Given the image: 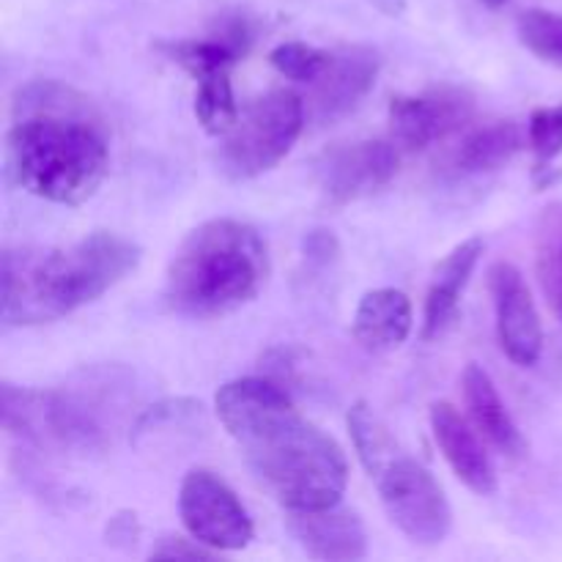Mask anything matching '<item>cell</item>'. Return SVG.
Masks as SVG:
<instances>
[{
  "label": "cell",
  "instance_id": "cell-1",
  "mask_svg": "<svg viewBox=\"0 0 562 562\" xmlns=\"http://www.w3.org/2000/svg\"><path fill=\"white\" fill-rule=\"evenodd\" d=\"M214 409L285 510H322L340 503L349 486L344 448L296 409L283 384L267 376L234 379L217 390Z\"/></svg>",
  "mask_w": 562,
  "mask_h": 562
},
{
  "label": "cell",
  "instance_id": "cell-2",
  "mask_svg": "<svg viewBox=\"0 0 562 562\" xmlns=\"http://www.w3.org/2000/svg\"><path fill=\"white\" fill-rule=\"evenodd\" d=\"M9 165L16 184L60 206L97 195L110 170L102 115L82 93L44 80L20 88L11 104Z\"/></svg>",
  "mask_w": 562,
  "mask_h": 562
},
{
  "label": "cell",
  "instance_id": "cell-3",
  "mask_svg": "<svg viewBox=\"0 0 562 562\" xmlns=\"http://www.w3.org/2000/svg\"><path fill=\"white\" fill-rule=\"evenodd\" d=\"M140 263V247L113 231H93L69 247L3 252V322L49 324L108 294Z\"/></svg>",
  "mask_w": 562,
  "mask_h": 562
},
{
  "label": "cell",
  "instance_id": "cell-4",
  "mask_svg": "<svg viewBox=\"0 0 562 562\" xmlns=\"http://www.w3.org/2000/svg\"><path fill=\"white\" fill-rule=\"evenodd\" d=\"M269 269V247L252 225L206 220L176 250L165 274V302L187 318L225 316L256 300Z\"/></svg>",
  "mask_w": 562,
  "mask_h": 562
},
{
  "label": "cell",
  "instance_id": "cell-5",
  "mask_svg": "<svg viewBox=\"0 0 562 562\" xmlns=\"http://www.w3.org/2000/svg\"><path fill=\"white\" fill-rule=\"evenodd\" d=\"M305 99L291 88H274L252 99L228 135H223L220 165L236 181L269 173L289 157L305 130Z\"/></svg>",
  "mask_w": 562,
  "mask_h": 562
},
{
  "label": "cell",
  "instance_id": "cell-6",
  "mask_svg": "<svg viewBox=\"0 0 562 562\" xmlns=\"http://www.w3.org/2000/svg\"><path fill=\"white\" fill-rule=\"evenodd\" d=\"M390 521L417 547H439L453 527V510L437 477L401 450L376 477Z\"/></svg>",
  "mask_w": 562,
  "mask_h": 562
},
{
  "label": "cell",
  "instance_id": "cell-7",
  "mask_svg": "<svg viewBox=\"0 0 562 562\" xmlns=\"http://www.w3.org/2000/svg\"><path fill=\"white\" fill-rule=\"evenodd\" d=\"M179 516L187 536L214 552H239L252 541V519L234 488L212 470H190L179 488Z\"/></svg>",
  "mask_w": 562,
  "mask_h": 562
},
{
  "label": "cell",
  "instance_id": "cell-8",
  "mask_svg": "<svg viewBox=\"0 0 562 562\" xmlns=\"http://www.w3.org/2000/svg\"><path fill=\"white\" fill-rule=\"evenodd\" d=\"M475 115V99L459 86L428 88L417 97H393L390 140L401 151H426L439 140L467 130Z\"/></svg>",
  "mask_w": 562,
  "mask_h": 562
},
{
  "label": "cell",
  "instance_id": "cell-9",
  "mask_svg": "<svg viewBox=\"0 0 562 562\" xmlns=\"http://www.w3.org/2000/svg\"><path fill=\"white\" fill-rule=\"evenodd\" d=\"M398 168L401 148L393 140H360L333 148L318 170L324 203L349 206L376 195L398 176Z\"/></svg>",
  "mask_w": 562,
  "mask_h": 562
},
{
  "label": "cell",
  "instance_id": "cell-10",
  "mask_svg": "<svg viewBox=\"0 0 562 562\" xmlns=\"http://www.w3.org/2000/svg\"><path fill=\"white\" fill-rule=\"evenodd\" d=\"M382 58L368 44H346L329 53L327 69L316 82L307 99V119L318 126H333L346 119L357 104L376 86Z\"/></svg>",
  "mask_w": 562,
  "mask_h": 562
},
{
  "label": "cell",
  "instance_id": "cell-11",
  "mask_svg": "<svg viewBox=\"0 0 562 562\" xmlns=\"http://www.w3.org/2000/svg\"><path fill=\"white\" fill-rule=\"evenodd\" d=\"M488 289H492L503 351L516 366H536L543 351V327L525 274L510 261H497L488 269Z\"/></svg>",
  "mask_w": 562,
  "mask_h": 562
},
{
  "label": "cell",
  "instance_id": "cell-12",
  "mask_svg": "<svg viewBox=\"0 0 562 562\" xmlns=\"http://www.w3.org/2000/svg\"><path fill=\"white\" fill-rule=\"evenodd\" d=\"M431 431L453 475L477 497L497 492V470L483 445L481 431L448 401L431 404Z\"/></svg>",
  "mask_w": 562,
  "mask_h": 562
},
{
  "label": "cell",
  "instance_id": "cell-13",
  "mask_svg": "<svg viewBox=\"0 0 562 562\" xmlns=\"http://www.w3.org/2000/svg\"><path fill=\"white\" fill-rule=\"evenodd\" d=\"M289 530L302 549L316 560L349 562L368 554V532L360 516L349 508L289 510Z\"/></svg>",
  "mask_w": 562,
  "mask_h": 562
},
{
  "label": "cell",
  "instance_id": "cell-14",
  "mask_svg": "<svg viewBox=\"0 0 562 562\" xmlns=\"http://www.w3.org/2000/svg\"><path fill=\"white\" fill-rule=\"evenodd\" d=\"M461 390H464L467 415H470L472 426L481 431V437L492 445L497 453L505 459H525L527 456V439L519 431L516 420L510 417L508 406H505L503 395H499L494 379L483 371L481 366L470 362L461 376Z\"/></svg>",
  "mask_w": 562,
  "mask_h": 562
},
{
  "label": "cell",
  "instance_id": "cell-15",
  "mask_svg": "<svg viewBox=\"0 0 562 562\" xmlns=\"http://www.w3.org/2000/svg\"><path fill=\"white\" fill-rule=\"evenodd\" d=\"M483 245L481 236H470L461 245H456L442 263L437 267L431 280V289L426 296V316H423V340H437L448 333L459 318L461 294H464L467 283H470L472 272H475L477 261H481Z\"/></svg>",
  "mask_w": 562,
  "mask_h": 562
},
{
  "label": "cell",
  "instance_id": "cell-16",
  "mask_svg": "<svg viewBox=\"0 0 562 562\" xmlns=\"http://www.w3.org/2000/svg\"><path fill=\"white\" fill-rule=\"evenodd\" d=\"M415 327L412 300L398 289H373L360 300L355 313L357 344L373 355H384L406 344Z\"/></svg>",
  "mask_w": 562,
  "mask_h": 562
},
{
  "label": "cell",
  "instance_id": "cell-17",
  "mask_svg": "<svg viewBox=\"0 0 562 562\" xmlns=\"http://www.w3.org/2000/svg\"><path fill=\"white\" fill-rule=\"evenodd\" d=\"M525 146V135L516 121H488L467 132L456 151V168L461 173H492L505 168Z\"/></svg>",
  "mask_w": 562,
  "mask_h": 562
},
{
  "label": "cell",
  "instance_id": "cell-18",
  "mask_svg": "<svg viewBox=\"0 0 562 562\" xmlns=\"http://www.w3.org/2000/svg\"><path fill=\"white\" fill-rule=\"evenodd\" d=\"M536 272L543 296L562 322V201L543 206L536 220Z\"/></svg>",
  "mask_w": 562,
  "mask_h": 562
},
{
  "label": "cell",
  "instance_id": "cell-19",
  "mask_svg": "<svg viewBox=\"0 0 562 562\" xmlns=\"http://www.w3.org/2000/svg\"><path fill=\"white\" fill-rule=\"evenodd\" d=\"M346 426H349L357 456H360L362 467H366V472L371 477H376L401 453L398 442L393 439L390 428L384 426L382 417L366 401H357L351 406L349 415H346Z\"/></svg>",
  "mask_w": 562,
  "mask_h": 562
},
{
  "label": "cell",
  "instance_id": "cell-20",
  "mask_svg": "<svg viewBox=\"0 0 562 562\" xmlns=\"http://www.w3.org/2000/svg\"><path fill=\"white\" fill-rule=\"evenodd\" d=\"M239 113L241 110L239 104H236L234 86H231V69L214 71V75L198 80L195 119L209 135H228L231 126L239 119Z\"/></svg>",
  "mask_w": 562,
  "mask_h": 562
},
{
  "label": "cell",
  "instance_id": "cell-21",
  "mask_svg": "<svg viewBox=\"0 0 562 562\" xmlns=\"http://www.w3.org/2000/svg\"><path fill=\"white\" fill-rule=\"evenodd\" d=\"M165 55H168L173 64H179L187 75H192L195 80L201 77L214 75V71H225L234 64H239V53L231 49L223 38H217L212 33V38H184V42H165L159 44Z\"/></svg>",
  "mask_w": 562,
  "mask_h": 562
},
{
  "label": "cell",
  "instance_id": "cell-22",
  "mask_svg": "<svg viewBox=\"0 0 562 562\" xmlns=\"http://www.w3.org/2000/svg\"><path fill=\"white\" fill-rule=\"evenodd\" d=\"M516 31L532 55L562 69V14L547 9H527L519 14Z\"/></svg>",
  "mask_w": 562,
  "mask_h": 562
},
{
  "label": "cell",
  "instance_id": "cell-23",
  "mask_svg": "<svg viewBox=\"0 0 562 562\" xmlns=\"http://www.w3.org/2000/svg\"><path fill=\"white\" fill-rule=\"evenodd\" d=\"M527 143L536 154V176L549 173L552 162L562 154V104L532 110L527 124Z\"/></svg>",
  "mask_w": 562,
  "mask_h": 562
},
{
  "label": "cell",
  "instance_id": "cell-24",
  "mask_svg": "<svg viewBox=\"0 0 562 562\" xmlns=\"http://www.w3.org/2000/svg\"><path fill=\"white\" fill-rule=\"evenodd\" d=\"M327 49L311 47L305 42H285L269 53V64L283 77L294 82H316L322 71L327 69Z\"/></svg>",
  "mask_w": 562,
  "mask_h": 562
},
{
  "label": "cell",
  "instance_id": "cell-25",
  "mask_svg": "<svg viewBox=\"0 0 562 562\" xmlns=\"http://www.w3.org/2000/svg\"><path fill=\"white\" fill-rule=\"evenodd\" d=\"M214 549L203 547L201 541H195V538H181V536H170V538H162V541H157L151 547V552H148V558L151 560H212L214 558Z\"/></svg>",
  "mask_w": 562,
  "mask_h": 562
},
{
  "label": "cell",
  "instance_id": "cell-26",
  "mask_svg": "<svg viewBox=\"0 0 562 562\" xmlns=\"http://www.w3.org/2000/svg\"><path fill=\"white\" fill-rule=\"evenodd\" d=\"M305 252L311 261L327 267V263H333L335 256H338V239L333 236V231H313L305 239Z\"/></svg>",
  "mask_w": 562,
  "mask_h": 562
},
{
  "label": "cell",
  "instance_id": "cell-27",
  "mask_svg": "<svg viewBox=\"0 0 562 562\" xmlns=\"http://www.w3.org/2000/svg\"><path fill=\"white\" fill-rule=\"evenodd\" d=\"M140 536V527H137V516L124 510L115 519H110L108 525V543L119 547V543H135Z\"/></svg>",
  "mask_w": 562,
  "mask_h": 562
},
{
  "label": "cell",
  "instance_id": "cell-28",
  "mask_svg": "<svg viewBox=\"0 0 562 562\" xmlns=\"http://www.w3.org/2000/svg\"><path fill=\"white\" fill-rule=\"evenodd\" d=\"M483 3H486L488 9H499V5H503L505 0H483Z\"/></svg>",
  "mask_w": 562,
  "mask_h": 562
}]
</instances>
